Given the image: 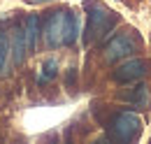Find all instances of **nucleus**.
Returning a JSON list of instances; mask_svg holds the SVG:
<instances>
[{"instance_id":"nucleus-2","label":"nucleus","mask_w":151,"mask_h":144,"mask_svg":"<svg viewBox=\"0 0 151 144\" xmlns=\"http://www.w3.org/2000/svg\"><path fill=\"white\" fill-rule=\"evenodd\" d=\"M86 9H88V23H86L84 42H86V44H93V42H98V40H102V37L116 26L119 17L114 14L112 9H107L105 5H100V2L86 5Z\"/></svg>"},{"instance_id":"nucleus-9","label":"nucleus","mask_w":151,"mask_h":144,"mask_svg":"<svg viewBox=\"0 0 151 144\" xmlns=\"http://www.w3.org/2000/svg\"><path fill=\"white\" fill-rule=\"evenodd\" d=\"M56 60L54 58H49L44 65H42V72H40V84H47V81H51L54 77H56Z\"/></svg>"},{"instance_id":"nucleus-7","label":"nucleus","mask_w":151,"mask_h":144,"mask_svg":"<svg viewBox=\"0 0 151 144\" xmlns=\"http://www.w3.org/2000/svg\"><path fill=\"white\" fill-rule=\"evenodd\" d=\"M126 102H130L135 109H147L151 102V95H149V89L144 86V84H137V86H132L128 93H123L121 95Z\"/></svg>"},{"instance_id":"nucleus-6","label":"nucleus","mask_w":151,"mask_h":144,"mask_svg":"<svg viewBox=\"0 0 151 144\" xmlns=\"http://www.w3.org/2000/svg\"><path fill=\"white\" fill-rule=\"evenodd\" d=\"M12 44H9V51L14 56V63L21 65L23 60H26V54H28V42H26V28H21L17 26L14 30H12V40H9Z\"/></svg>"},{"instance_id":"nucleus-8","label":"nucleus","mask_w":151,"mask_h":144,"mask_svg":"<svg viewBox=\"0 0 151 144\" xmlns=\"http://www.w3.org/2000/svg\"><path fill=\"white\" fill-rule=\"evenodd\" d=\"M37 37H40V17H33L28 19V23H26V42H28V54H33L35 51V47H37Z\"/></svg>"},{"instance_id":"nucleus-1","label":"nucleus","mask_w":151,"mask_h":144,"mask_svg":"<svg viewBox=\"0 0 151 144\" xmlns=\"http://www.w3.org/2000/svg\"><path fill=\"white\" fill-rule=\"evenodd\" d=\"M42 37L51 49L63 47V44H72L77 40V17L72 12H65V9L54 12L44 23Z\"/></svg>"},{"instance_id":"nucleus-3","label":"nucleus","mask_w":151,"mask_h":144,"mask_svg":"<svg viewBox=\"0 0 151 144\" xmlns=\"http://www.w3.org/2000/svg\"><path fill=\"white\" fill-rule=\"evenodd\" d=\"M142 130V121L132 112H119L107 123V135L116 142H132Z\"/></svg>"},{"instance_id":"nucleus-5","label":"nucleus","mask_w":151,"mask_h":144,"mask_svg":"<svg viewBox=\"0 0 151 144\" xmlns=\"http://www.w3.org/2000/svg\"><path fill=\"white\" fill-rule=\"evenodd\" d=\"M147 70H149V63H147L144 58H130V60L121 63V65L112 72V79L119 81V84L137 81V79H142V77L147 74Z\"/></svg>"},{"instance_id":"nucleus-12","label":"nucleus","mask_w":151,"mask_h":144,"mask_svg":"<svg viewBox=\"0 0 151 144\" xmlns=\"http://www.w3.org/2000/svg\"><path fill=\"white\" fill-rule=\"evenodd\" d=\"M26 2H51V0H26Z\"/></svg>"},{"instance_id":"nucleus-11","label":"nucleus","mask_w":151,"mask_h":144,"mask_svg":"<svg viewBox=\"0 0 151 144\" xmlns=\"http://www.w3.org/2000/svg\"><path fill=\"white\" fill-rule=\"evenodd\" d=\"M68 84H70V86L75 84V70H70V72H68Z\"/></svg>"},{"instance_id":"nucleus-10","label":"nucleus","mask_w":151,"mask_h":144,"mask_svg":"<svg viewBox=\"0 0 151 144\" xmlns=\"http://www.w3.org/2000/svg\"><path fill=\"white\" fill-rule=\"evenodd\" d=\"M7 54H9V44H7V40L2 35V30H0V74L5 70V63H7Z\"/></svg>"},{"instance_id":"nucleus-4","label":"nucleus","mask_w":151,"mask_h":144,"mask_svg":"<svg viewBox=\"0 0 151 144\" xmlns=\"http://www.w3.org/2000/svg\"><path fill=\"white\" fill-rule=\"evenodd\" d=\"M135 51H139V37L132 30H126V33H119L116 37L109 40V44L105 47V58L109 63H114V60L132 56Z\"/></svg>"}]
</instances>
